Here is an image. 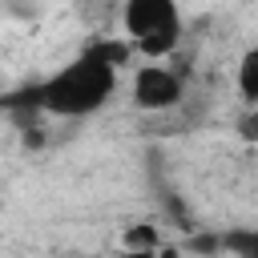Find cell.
Instances as JSON below:
<instances>
[{"mask_svg":"<svg viewBox=\"0 0 258 258\" xmlns=\"http://www.w3.org/2000/svg\"><path fill=\"white\" fill-rule=\"evenodd\" d=\"M129 56H133L129 40H97V44H89L77 60H69L64 69H56L52 77L32 85L40 113L89 117V113L105 109L109 97L117 93V73H121V64Z\"/></svg>","mask_w":258,"mask_h":258,"instance_id":"obj_1","label":"cell"},{"mask_svg":"<svg viewBox=\"0 0 258 258\" xmlns=\"http://www.w3.org/2000/svg\"><path fill=\"white\" fill-rule=\"evenodd\" d=\"M121 32L145 60H165L181 44L185 20L173 0H129L121 8Z\"/></svg>","mask_w":258,"mask_h":258,"instance_id":"obj_2","label":"cell"},{"mask_svg":"<svg viewBox=\"0 0 258 258\" xmlns=\"http://www.w3.org/2000/svg\"><path fill=\"white\" fill-rule=\"evenodd\" d=\"M185 97V81L177 69H169L165 60H145L133 69V85H129V101L141 113H169L177 109Z\"/></svg>","mask_w":258,"mask_h":258,"instance_id":"obj_3","label":"cell"},{"mask_svg":"<svg viewBox=\"0 0 258 258\" xmlns=\"http://www.w3.org/2000/svg\"><path fill=\"white\" fill-rule=\"evenodd\" d=\"M218 242L230 258H258V226H230L218 234Z\"/></svg>","mask_w":258,"mask_h":258,"instance_id":"obj_4","label":"cell"},{"mask_svg":"<svg viewBox=\"0 0 258 258\" xmlns=\"http://www.w3.org/2000/svg\"><path fill=\"white\" fill-rule=\"evenodd\" d=\"M238 97L250 105V109H258V44L254 48H246L242 52V60H238Z\"/></svg>","mask_w":258,"mask_h":258,"instance_id":"obj_5","label":"cell"},{"mask_svg":"<svg viewBox=\"0 0 258 258\" xmlns=\"http://www.w3.org/2000/svg\"><path fill=\"white\" fill-rule=\"evenodd\" d=\"M161 246L165 242H161V234L149 222H137V226L125 230V250H161Z\"/></svg>","mask_w":258,"mask_h":258,"instance_id":"obj_6","label":"cell"},{"mask_svg":"<svg viewBox=\"0 0 258 258\" xmlns=\"http://www.w3.org/2000/svg\"><path fill=\"white\" fill-rule=\"evenodd\" d=\"M238 129H242V137H246V141H258V109H250V113L242 117V125H238Z\"/></svg>","mask_w":258,"mask_h":258,"instance_id":"obj_7","label":"cell"},{"mask_svg":"<svg viewBox=\"0 0 258 258\" xmlns=\"http://www.w3.org/2000/svg\"><path fill=\"white\" fill-rule=\"evenodd\" d=\"M161 250H121L117 258H157Z\"/></svg>","mask_w":258,"mask_h":258,"instance_id":"obj_8","label":"cell"},{"mask_svg":"<svg viewBox=\"0 0 258 258\" xmlns=\"http://www.w3.org/2000/svg\"><path fill=\"white\" fill-rule=\"evenodd\" d=\"M157 258H185V254H181V250H177V246H169V242H165V246H161V254H157Z\"/></svg>","mask_w":258,"mask_h":258,"instance_id":"obj_9","label":"cell"}]
</instances>
